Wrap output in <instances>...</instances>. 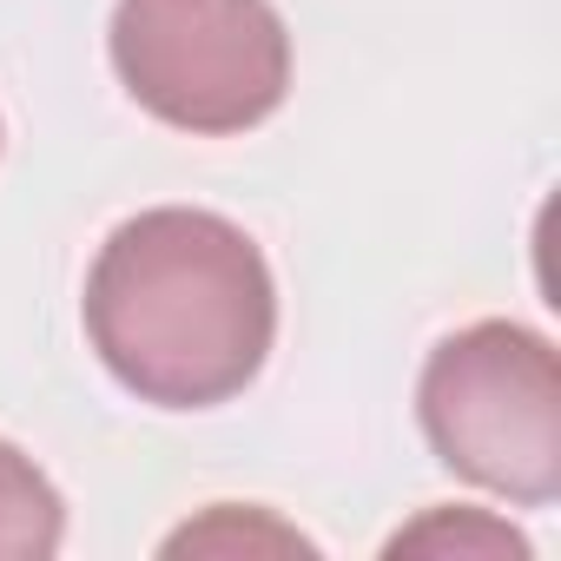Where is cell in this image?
<instances>
[{
	"label": "cell",
	"instance_id": "1",
	"mask_svg": "<svg viewBox=\"0 0 561 561\" xmlns=\"http://www.w3.org/2000/svg\"><path fill=\"white\" fill-rule=\"evenodd\" d=\"M80 311L100 364L159 410L231 403L277 337L264 251L231 218L192 205L126 218L87 271Z\"/></svg>",
	"mask_w": 561,
	"mask_h": 561
},
{
	"label": "cell",
	"instance_id": "2",
	"mask_svg": "<svg viewBox=\"0 0 561 561\" xmlns=\"http://www.w3.org/2000/svg\"><path fill=\"white\" fill-rule=\"evenodd\" d=\"M416 416L462 482L522 508L561 495V370L541 331L489 318L443 337L423 364Z\"/></svg>",
	"mask_w": 561,
	"mask_h": 561
},
{
	"label": "cell",
	"instance_id": "3",
	"mask_svg": "<svg viewBox=\"0 0 561 561\" xmlns=\"http://www.w3.org/2000/svg\"><path fill=\"white\" fill-rule=\"evenodd\" d=\"M113 67L179 133H251L291 93V34L271 0H119Z\"/></svg>",
	"mask_w": 561,
	"mask_h": 561
},
{
	"label": "cell",
	"instance_id": "4",
	"mask_svg": "<svg viewBox=\"0 0 561 561\" xmlns=\"http://www.w3.org/2000/svg\"><path fill=\"white\" fill-rule=\"evenodd\" d=\"M60 535H67L60 489L34 469V456L0 443V561H47Z\"/></svg>",
	"mask_w": 561,
	"mask_h": 561
},
{
	"label": "cell",
	"instance_id": "5",
	"mask_svg": "<svg viewBox=\"0 0 561 561\" xmlns=\"http://www.w3.org/2000/svg\"><path fill=\"white\" fill-rule=\"evenodd\" d=\"M423 541H482V548H508V554H528V541L522 535H508V528H495V522H469V515H430L423 528H410V535H397L390 548H423Z\"/></svg>",
	"mask_w": 561,
	"mask_h": 561
}]
</instances>
